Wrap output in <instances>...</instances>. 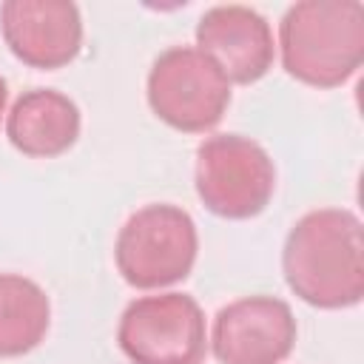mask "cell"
<instances>
[{
    "mask_svg": "<svg viewBox=\"0 0 364 364\" xmlns=\"http://www.w3.org/2000/svg\"><path fill=\"white\" fill-rule=\"evenodd\" d=\"M80 125V108L71 97L54 88H31L14 100L6 117V136L20 154L51 159L77 142Z\"/></svg>",
    "mask_w": 364,
    "mask_h": 364,
    "instance_id": "10",
    "label": "cell"
},
{
    "mask_svg": "<svg viewBox=\"0 0 364 364\" xmlns=\"http://www.w3.org/2000/svg\"><path fill=\"white\" fill-rule=\"evenodd\" d=\"M276 191V165L250 136L216 134L196 148V193L222 219L259 216Z\"/></svg>",
    "mask_w": 364,
    "mask_h": 364,
    "instance_id": "5",
    "label": "cell"
},
{
    "mask_svg": "<svg viewBox=\"0 0 364 364\" xmlns=\"http://www.w3.org/2000/svg\"><path fill=\"white\" fill-rule=\"evenodd\" d=\"M0 31L9 51L40 71L68 65L82 48V17L68 0H6Z\"/></svg>",
    "mask_w": 364,
    "mask_h": 364,
    "instance_id": "8",
    "label": "cell"
},
{
    "mask_svg": "<svg viewBox=\"0 0 364 364\" xmlns=\"http://www.w3.org/2000/svg\"><path fill=\"white\" fill-rule=\"evenodd\" d=\"M148 105L182 134L216 128L230 105V82L222 68L196 46L165 48L148 71Z\"/></svg>",
    "mask_w": 364,
    "mask_h": 364,
    "instance_id": "4",
    "label": "cell"
},
{
    "mask_svg": "<svg viewBox=\"0 0 364 364\" xmlns=\"http://www.w3.org/2000/svg\"><path fill=\"white\" fill-rule=\"evenodd\" d=\"M199 250L196 225L188 210L159 202L125 219L117 233L114 262L119 276L139 290H159L188 279Z\"/></svg>",
    "mask_w": 364,
    "mask_h": 364,
    "instance_id": "3",
    "label": "cell"
},
{
    "mask_svg": "<svg viewBox=\"0 0 364 364\" xmlns=\"http://www.w3.org/2000/svg\"><path fill=\"white\" fill-rule=\"evenodd\" d=\"M48 324L46 290L20 273H0V358L31 353L46 338Z\"/></svg>",
    "mask_w": 364,
    "mask_h": 364,
    "instance_id": "11",
    "label": "cell"
},
{
    "mask_svg": "<svg viewBox=\"0 0 364 364\" xmlns=\"http://www.w3.org/2000/svg\"><path fill=\"white\" fill-rule=\"evenodd\" d=\"M282 270L301 301L321 310L355 307L364 296L361 219L347 208L304 213L284 239Z\"/></svg>",
    "mask_w": 364,
    "mask_h": 364,
    "instance_id": "1",
    "label": "cell"
},
{
    "mask_svg": "<svg viewBox=\"0 0 364 364\" xmlns=\"http://www.w3.org/2000/svg\"><path fill=\"white\" fill-rule=\"evenodd\" d=\"M6 100H9V88H6V80L0 77V117H3V111H6Z\"/></svg>",
    "mask_w": 364,
    "mask_h": 364,
    "instance_id": "12",
    "label": "cell"
},
{
    "mask_svg": "<svg viewBox=\"0 0 364 364\" xmlns=\"http://www.w3.org/2000/svg\"><path fill=\"white\" fill-rule=\"evenodd\" d=\"M282 65L313 88L344 85L364 63V6L358 0H301L279 23Z\"/></svg>",
    "mask_w": 364,
    "mask_h": 364,
    "instance_id": "2",
    "label": "cell"
},
{
    "mask_svg": "<svg viewBox=\"0 0 364 364\" xmlns=\"http://www.w3.org/2000/svg\"><path fill=\"white\" fill-rule=\"evenodd\" d=\"M196 48L208 54L228 82L250 85L273 68L276 43L270 23L250 6H210L196 23Z\"/></svg>",
    "mask_w": 364,
    "mask_h": 364,
    "instance_id": "9",
    "label": "cell"
},
{
    "mask_svg": "<svg viewBox=\"0 0 364 364\" xmlns=\"http://www.w3.org/2000/svg\"><path fill=\"white\" fill-rule=\"evenodd\" d=\"M296 344V318L276 296H245L225 304L210 330L222 364H282Z\"/></svg>",
    "mask_w": 364,
    "mask_h": 364,
    "instance_id": "7",
    "label": "cell"
},
{
    "mask_svg": "<svg viewBox=\"0 0 364 364\" xmlns=\"http://www.w3.org/2000/svg\"><path fill=\"white\" fill-rule=\"evenodd\" d=\"M117 344L131 364H202L208 353L205 313L188 293L134 299L119 316Z\"/></svg>",
    "mask_w": 364,
    "mask_h": 364,
    "instance_id": "6",
    "label": "cell"
}]
</instances>
